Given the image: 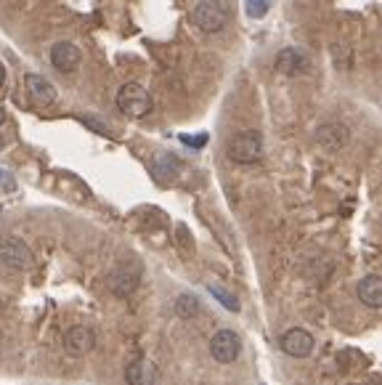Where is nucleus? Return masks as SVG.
<instances>
[{
  "mask_svg": "<svg viewBox=\"0 0 382 385\" xmlns=\"http://www.w3.org/2000/svg\"><path fill=\"white\" fill-rule=\"evenodd\" d=\"M191 22L199 32L215 35L229 24V8L223 0H199L191 11Z\"/></svg>",
  "mask_w": 382,
  "mask_h": 385,
  "instance_id": "f257e3e1",
  "label": "nucleus"
},
{
  "mask_svg": "<svg viewBox=\"0 0 382 385\" xmlns=\"http://www.w3.org/2000/svg\"><path fill=\"white\" fill-rule=\"evenodd\" d=\"M229 157L237 165H255L263 160V133L261 131H241L229 141Z\"/></svg>",
  "mask_w": 382,
  "mask_h": 385,
  "instance_id": "f03ea898",
  "label": "nucleus"
},
{
  "mask_svg": "<svg viewBox=\"0 0 382 385\" xmlns=\"http://www.w3.org/2000/svg\"><path fill=\"white\" fill-rule=\"evenodd\" d=\"M114 101H117V109H120L125 117H131V120H141V117H146L154 107L149 90L141 88V85H136V83H125V85L117 90V99Z\"/></svg>",
  "mask_w": 382,
  "mask_h": 385,
  "instance_id": "7ed1b4c3",
  "label": "nucleus"
},
{
  "mask_svg": "<svg viewBox=\"0 0 382 385\" xmlns=\"http://www.w3.org/2000/svg\"><path fill=\"white\" fill-rule=\"evenodd\" d=\"M0 263L13 268V271H27V268H32L35 255L30 244L19 237H0Z\"/></svg>",
  "mask_w": 382,
  "mask_h": 385,
  "instance_id": "20e7f679",
  "label": "nucleus"
},
{
  "mask_svg": "<svg viewBox=\"0 0 382 385\" xmlns=\"http://www.w3.org/2000/svg\"><path fill=\"white\" fill-rule=\"evenodd\" d=\"M107 285L117 297L133 295L138 285H141V266L138 263H120L117 268H112V274L107 276Z\"/></svg>",
  "mask_w": 382,
  "mask_h": 385,
  "instance_id": "39448f33",
  "label": "nucleus"
},
{
  "mask_svg": "<svg viewBox=\"0 0 382 385\" xmlns=\"http://www.w3.org/2000/svg\"><path fill=\"white\" fill-rule=\"evenodd\" d=\"M210 353L220 364H234L241 353V338L234 330H218L210 340Z\"/></svg>",
  "mask_w": 382,
  "mask_h": 385,
  "instance_id": "423d86ee",
  "label": "nucleus"
},
{
  "mask_svg": "<svg viewBox=\"0 0 382 385\" xmlns=\"http://www.w3.org/2000/svg\"><path fill=\"white\" fill-rule=\"evenodd\" d=\"M51 64H54L56 72H61V75H72L80 69L83 64V51L77 48L75 43H69V40H59V43L51 45Z\"/></svg>",
  "mask_w": 382,
  "mask_h": 385,
  "instance_id": "0eeeda50",
  "label": "nucleus"
},
{
  "mask_svg": "<svg viewBox=\"0 0 382 385\" xmlns=\"http://www.w3.org/2000/svg\"><path fill=\"white\" fill-rule=\"evenodd\" d=\"M316 141L327 149V152H340V149H345L350 143V131L348 125H342V122H321L316 128Z\"/></svg>",
  "mask_w": 382,
  "mask_h": 385,
  "instance_id": "6e6552de",
  "label": "nucleus"
},
{
  "mask_svg": "<svg viewBox=\"0 0 382 385\" xmlns=\"http://www.w3.org/2000/svg\"><path fill=\"white\" fill-rule=\"evenodd\" d=\"M308 64H311L308 54L303 51V48H295V45H287V48H282V51L276 54V61H273L276 72H279V75H287V77L306 72Z\"/></svg>",
  "mask_w": 382,
  "mask_h": 385,
  "instance_id": "1a4fd4ad",
  "label": "nucleus"
},
{
  "mask_svg": "<svg viewBox=\"0 0 382 385\" xmlns=\"http://www.w3.org/2000/svg\"><path fill=\"white\" fill-rule=\"evenodd\" d=\"M282 351L287 353V356H292V359H306L308 353L314 351V335L306 330H300V327L284 332Z\"/></svg>",
  "mask_w": 382,
  "mask_h": 385,
  "instance_id": "9d476101",
  "label": "nucleus"
},
{
  "mask_svg": "<svg viewBox=\"0 0 382 385\" xmlns=\"http://www.w3.org/2000/svg\"><path fill=\"white\" fill-rule=\"evenodd\" d=\"M24 88H27L30 101H35L37 107H51V104H56V99H59L56 88L51 85V80H45V77L40 75L24 77Z\"/></svg>",
  "mask_w": 382,
  "mask_h": 385,
  "instance_id": "9b49d317",
  "label": "nucleus"
},
{
  "mask_svg": "<svg viewBox=\"0 0 382 385\" xmlns=\"http://www.w3.org/2000/svg\"><path fill=\"white\" fill-rule=\"evenodd\" d=\"M64 345H66V351L72 353V356H83V353L93 351V345H96V335H93V330H90V327L75 324L72 330L66 332Z\"/></svg>",
  "mask_w": 382,
  "mask_h": 385,
  "instance_id": "f8f14e48",
  "label": "nucleus"
},
{
  "mask_svg": "<svg viewBox=\"0 0 382 385\" xmlns=\"http://www.w3.org/2000/svg\"><path fill=\"white\" fill-rule=\"evenodd\" d=\"M149 167H152V176L157 178L160 184H170V181H175L178 173H181V160L170 152H160V154H154Z\"/></svg>",
  "mask_w": 382,
  "mask_h": 385,
  "instance_id": "ddd939ff",
  "label": "nucleus"
},
{
  "mask_svg": "<svg viewBox=\"0 0 382 385\" xmlns=\"http://www.w3.org/2000/svg\"><path fill=\"white\" fill-rule=\"evenodd\" d=\"M125 380H128V385H152L157 380V369H154V364L146 356H138V359H133L128 364Z\"/></svg>",
  "mask_w": 382,
  "mask_h": 385,
  "instance_id": "4468645a",
  "label": "nucleus"
},
{
  "mask_svg": "<svg viewBox=\"0 0 382 385\" xmlns=\"http://www.w3.org/2000/svg\"><path fill=\"white\" fill-rule=\"evenodd\" d=\"M356 295L364 306L369 308H380L382 306V279L377 274L364 276L359 285H356Z\"/></svg>",
  "mask_w": 382,
  "mask_h": 385,
  "instance_id": "2eb2a0df",
  "label": "nucleus"
},
{
  "mask_svg": "<svg viewBox=\"0 0 382 385\" xmlns=\"http://www.w3.org/2000/svg\"><path fill=\"white\" fill-rule=\"evenodd\" d=\"M175 314L181 319H194L199 314V297L191 295V292H184V295L175 297Z\"/></svg>",
  "mask_w": 382,
  "mask_h": 385,
  "instance_id": "dca6fc26",
  "label": "nucleus"
},
{
  "mask_svg": "<svg viewBox=\"0 0 382 385\" xmlns=\"http://www.w3.org/2000/svg\"><path fill=\"white\" fill-rule=\"evenodd\" d=\"M208 290H210V295L215 297V300H218V303L226 308V311H234V314L239 311V300L231 295V292H226V290H223L220 285H208Z\"/></svg>",
  "mask_w": 382,
  "mask_h": 385,
  "instance_id": "f3484780",
  "label": "nucleus"
},
{
  "mask_svg": "<svg viewBox=\"0 0 382 385\" xmlns=\"http://www.w3.org/2000/svg\"><path fill=\"white\" fill-rule=\"evenodd\" d=\"M244 6H247V13L252 19H263L271 8V0H244Z\"/></svg>",
  "mask_w": 382,
  "mask_h": 385,
  "instance_id": "a211bd4d",
  "label": "nucleus"
},
{
  "mask_svg": "<svg viewBox=\"0 0 382 385\" xmlns=\"http://www.w3.org/2000/svg\"><path fill=\"white\" fill-rule=\"evenodd\" d=\"M181 141L189 143V146H194V149H202V146L208 143V133H199V136H181Z\"/></svg>",
  "mask_w": 382,
  "mask_h": 385,
  "instance_id": "6ab92c4d",
  "label": "nucleus"
},
{
  "mask_svg": "<svg viewBox=\"0 0 382 385\" xmlns=\"http://www.w3.org/2000/svg\"><path fill=\"white\" fill-rule=\"evenodd\" d=\"M0 184H6V189H13V178L6 170H0Z\"/></svg>",
  "mask_w": 382,
  "mask_h": 385,
  "instance_id": "aec40b11",
  "label": "nucleus"
},
{
  "mask_svg": "<svg viewBox=\"0 0 382 385\" xmlns=\"http://www.w3.org/2000/svg\"><path fill=\"white\" fill-rule=\"evenodd\" d=\"M3 83H6V66L0 64V88H3Z\"/></svg>",
  "mask_w": 382,
  "mask_h": 385,
  "instance_id": "412c9836",
  "label": "nucleus"
},
{
  "mask_svg": "<svg viewBox=\"0 0 382 385\" xmlns=\"http://www.w3.org/2000/svg\"><path fill=\"white\" fill-rule=\"evenodd\" d=\"M3 146H6V143H3V136H0V149H3Z\"/></svg>",
  "mask_w": 382,
  "mask_h": 385,
  "instance_id": "4be33fe9",
  "label": "nucleus"
},
{
  "mask_svg": "<svg viewBox=\"0 0 382 385\" xmlns=\"http://www.w3.org/2000/svg\"><path fill=\"white\" fill-rule=\"evenodd\" d=\"M371 385H377V383H371Z\"/></svg>",
  "mask_w": 382,
  "mask_h": 385,
  "instance_id": "5701e85b",
  "label": "nucleus"
}]
</instances>
